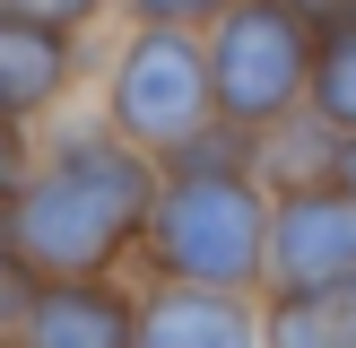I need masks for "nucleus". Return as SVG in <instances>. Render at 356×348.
<instances>
[{
  "instance_id": "f257e3e1",
  "label": "nucleus",
  "mask_w": 356,
  "mask_h": 348,
  "mask_svg": "<svg viewBox=\"0 0 356 348\" xmlns=\"http://www.w3.org/2000/svg\"><path fill=\"white\" fill-rule=\"evenodd\" d=\"M156 183H165V157L122 139L104 104H70V113H52L44 148H35L26 191L9 200V244L35 261V278L122 270V261H139Z\"/></svg>"
},
{
  "instance_id": "f03ea898",
  "label": "nucleus",
  "mask_w": 356,
  "mask_h": 348,
  "mask_svg": "<svg viewBox=\"0 0 356 348\" xmlns=\"http://www.w3.org/2000/svg\"><path fill=\"white\" fill-rule=\"evenodd\" d=\"M139 278L183 287H270V183L252 166H165L139 235Z\"/></svg>"
},
{
  "instance_id": "7ed1b4c3",
  "label": "nucleus",
  "mask_w": 356,
  "mask_h": 348,
  "mask_svg": "<svg viewBox=\"0 0 356 348\" xmlns=\"http://www.w3.org/2000/svg\"><path fill=\"white\" fill-rule=\"evenodd\" d=\"M96 104L122 139L148 157H174L218 122V79H209V35L200 26H122V44L96 61Z\"/></svg>"
},
{
  "instance_id": "20e7f679",
  "label": "nucleus",
  "mask_w": 356,
  "mask_h": 348,
  "mask_svg": "<svg viewBox=\"0 0 356 348\" xmlns=\"http://www.w3.org/2000/svg\"><path fill=\"white\" fill-rule=\"evenodd\" d=\"M209 35V79H218V113L235 131H270L296 104H313V52H322V26H313L305 0H235Z\"/></svg>"
},
{
  "instance_id": "39448f33",
  "label": "nucleus",
  "mask_w": 356,
  "mask_h": 348,
  "mask_svg": "<svg viewBox=\"0 0 356 348\" xmlns=\"http://www.w3.org/2000/svg\"><path fill=\"white\" fill-rule=\"evenodd\" d=\"M330 278H356V191L339 174L270 191V287H330Z\"/></svg>"
},
{
  "instance_id": "423d86ee",
  "label": "nucleus",
  "mask_w": 356,
  "mask_h": 348,
  "mask_svg": "<svg viewBox=\"0 0 356 348\" xmlns=\"http://www.w3.org/2000/svg\"><path fill=\"white\" fill-rule=\"evenodd\" d=\"M0 348H139V278H122V270L44 278L26 322Z\"/></svg>"
},
{
  "instance_id": "0eeeda50",
  "label": "nucleus",
  "mask_w": 356,
  "mask_h": 348,
  "mask_svg": "<svg viewBox=\"0 0 356 348\" xmlns=\"http://www.w3.org/2000/svg\"><path fill=\"white\" fill-rule=\"evenodd\" d=\"M87 70V35L70 26H35V17H0V113L17 122H52L79 104Z\"/></svg>"
},
{
  "instance_id": "6e6552de",
  "label": "nucleus",
  "mask_w": 356,
  "mask_h": 348,
  "mask_svg": "<svg viewBox=\"0 0 356 348\" xmlns=\"http://www.w3.org/2000/svg\"><path fill=\"white\" fill-rule=\"evenodd\" d=\"M139 348H261V296L139 278Z\"/></svg>"
},
{
  "instance_id": "1a4fd4ad",
  "label": "nucleus",
  "mask_w": 356,
  "mask_h": 348,
  "mask_svg": "<svg viewBox=\"0 0 356 348\" xmlns=\"http://www.w3.org/2000/svg\"><path fill=\"white\" fill-rule=\"evenodd\" d=\"M261 348H356V278L261 287Z\"/></svg>"
},
{
  "instance_id": "9d476101",
  "label": "nucleus",
  "mask_w": 356,
  "mask_h": 348,
  "mask_svg": "<svg viewBox=\"0 0 356 348\" xmlns=\"http://www.w3.org/2000/svg\"><path fill=\"white\" fill-rule=\"evenodd\" d=\"M339 148L348 131L322 113V104H296L287 122H270V131H252V174L270 191H296V183H330L339 174Z\"/></svg>"
},
{
  "instance_id": "9b49d317",
  "label": "nucleus",
  "mask_w": 356,
  "mask_h": 348,
  "mask_svg": "<svg viewBox=\"0 0 356 348\" xmlns=\"http://www.w3.org/2000/svg\"><path fill=\"white\" fill-rule=\"evenodd\" d=\"M313 104L339 131H356V0L339 17H322V52H313Z\"/></svg>"
},
{
  "instance_id": "f8f14e48",
  "label": "nucleus",
  "mask_w": 356,
  "mask_h": 348,
  "mask_svg": "<svg viewBox=\"0 0 356 348\" xmlns=\"http://www.w3.org/2000/svg\"><path fill=\"white\" fill-rule=\"evenodd\" d=\"M122 17H139V26H218L235 0H113Z\"/></svg>"
},
{
  "instance_id": "ddd939ff",
  "label": "nucleus",
  "mask_w": 356,
  "mask_h": 348,
  "mask_svg": "<svg viewBox=\"0 0 356 348\" xmlns=\"http://www.w3.org/2000/svg\"><path fill=\"white\" fill-rule=\"evenodd\" d=\"M35 287H44V278H35V261L17 253V244H0V340H9V331L26 322V305H35Z\"/></svg>"
},
{
  "instance_id": "4468645a",
  "label": "nucleus",
  "mask_w": 356,
  "mask_h": 348,
  "mask_svg": "<svg viewBox=\"0 0 356 348\" xmlns=\"http://www.w3.org/2000/svg\"><path fill=\"white\" fill-rule=\"evenodd\" d=\"M35 122H17V113H0V200H17L26 191V174H35Z\"/></svg>"
},
{
  "instance_id": "2eb2a0df",
  "label": "nucleus",
  "mask_w": 356,
  "mask_h": 348,
  "mask_svg": "<svg viewBox=\"0 0 356 348\" xmlns=\"http://www.w3.org/2000/svg\"><path fill=\"white\" fill-rule=\"evenodd\" d=\"M104 9L113 0H0V17H35V26H70V35H87Z\"/></svg>"
},
{
  "instance_id": "dca6fc26",
  "label": "nucleus",
  "mask_w": 356,
  "mask_h": 348,
  "mask_svg": "<svg viewBox=\"0 0 356 348\" xmlns=\"http://www.w3.org/2000/svg\"><path fill=\"white\" fill-rule=\"evenodd\" d=\"M339 183L356 191V131H348V148H339Z\"/></svg>"
},
{
  "instance_id": "f3484780",
  "label": "nucleus",
  "mask_w": 356,
  "mask_h": 348,
  "mask_svg": "<svg viewBox=\"0 0 356 348\" xmlns=\"http://www.w3.org/2000/svg\"><path fill=\"white\" fill-rule=\"evenodd\" d=\"M0 244H9V200H0Z\"/></svg>"
}]
</instances>
